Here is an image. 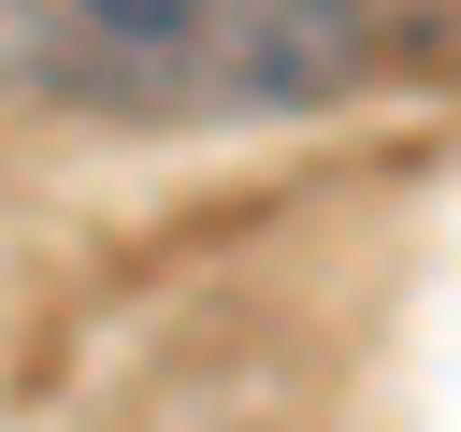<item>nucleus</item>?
<instances>
[{
	"mask_svg": "<svg viewBox=\"0 0 461 432\" xmlns=\"http://www.w3.org/2000/svg\"><path fill=\"white\" fill-rule=\"evenodd\" d=\"M360 29L317 0H43L0 14V86H58L101 115H202V101H331Z\"/></svg>",
	"mask_w": 461,
	"mask_h": 432,
	"instance_id": "1",
	"label": "nucleus"
}]
</instances>
